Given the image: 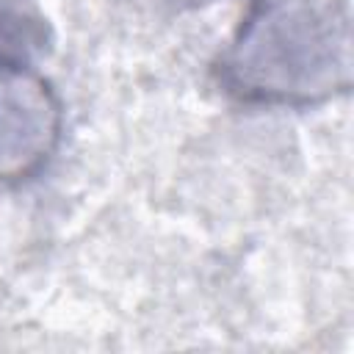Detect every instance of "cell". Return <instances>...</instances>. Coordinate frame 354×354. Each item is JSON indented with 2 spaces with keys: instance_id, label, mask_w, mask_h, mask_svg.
Segmentation results:
<instances>
[{
  "instance_id": "cell-2",
  "label": "cell",
  "mask_w": 354,
  "mask_h": 354,
  "mask_svg": "<svg viewBox=\"0 0 354 354\" xmlns=\"http://www.w3.org/2000/svg\"><path fill=\"white\" fill-rule=\"evenodd\" d=\"M61 136V102L22 58H0V183L39 171Z\"/></svg>"
},
{
  "instance_id": "cell-3",
  "label": "cell",
  "mask_w": 354,
  "mask_h": 354,
  "mask_svg": "<svg viewBox=\"0 0 354 354\" xmlns=\"http://www.w3.org/2000/svg\"><path fill=\"white\" fill-rule=\"evenodd\" d=\"M194 3H207V0H194Z\"/></svg>"
},
{
  "instance_id": "cell-1",
  "label": "cell",
  "mask_w": 354,
  "mask_h": 354,
  "mask_svg": "<svg viewBox=\"0 0 354 354\" xmlns=\"http://www.w3.org/2000/svg\"><path fill=\"white\" fill-rule=\"evenodd\" d=\"M243 102L313 105L351 86V19L343 0H263L218 61Z\"/></svg>"
}]
</instances>
